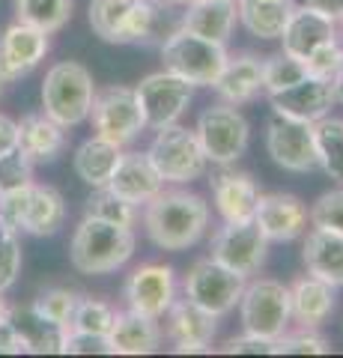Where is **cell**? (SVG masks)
<instances>
[{
  "label": "cell",
  "mask_w": 343,
  "mask_h": 358,
  "mask_svg": "<svg viewBox=\"0 0 343 358\" xmlns=\"http://www.w3.org/2000/svg\"><path fill=\"white\" fill-rule=\"evenodd\" d=\"M209 203L185 188H161L143 203V230L161 251H188L209 227Z\"/></svg>",
  "instance_id": "cell-1"
},
{
  "label": "cell",
  "mask_w": 343,
  "mask_h": 358,
  "mask_svg": "<svg viewBox=\"0 0 343 358\" xmlns=\"http://www.w3.org/2000/svg\"><path fill=\"white\" fill-rule=\"evenodd\" d=\"M138 239L131 227H117L102 218L84 215L72 233L69 263L78 275H110L135 257Z\"/></svg>",
  "instance_id": "cell-2"
},
{
  "label": "cell",
  "mask_w": 343,
  "mask_h": 358,
  "mask_svg": "<svg viewBox=\"0 0 343 358\" xmlns=\"http://www.w3.org/2000/svg\"><path fill=\"white\" fill-rule=\"evenodd\" d=\"M42 110L63 129H75L90 120L96 81L93 72L78 60H60L45 72L42 81Z\"/></svg>",
  "instance_id": "cell-3"
},
{
  "label": "cell",
  "mask_w": 343,
  "mask_h": 358,
  "mask_svg": "<svg viewBox=\"0 0 343 358\" xmlns=\"http://www.w3.org/2000/svg\"><path fill=\"white\" fill-rule=\"evenodd\" d=\"M161 0H90V27L108 45L149 42L161 27Z\"/></svg>",
  "instance_id": "cell-4"
},
{
  "label": "cell",
  "mask_w": 343,
  "mask_h": 358,
  "mask_svg": "<svg viewBox=\"0 0 343 358\" xmlns=\"http://www.w3.org/2000/svg\"><path fill=\"white\" fill-rule=\"evenodd\" d=\"M227 45L209 42L197 33H188L176 27L168 33V39L161 42V63L164 69L185 78L194 87H212L218 81L221 69L227 63Z\"/></svg>",
  "instance_id": "cell-5"
},
{
  "label": "cell",
  "mask_w": 343,
  "mask_h": 358,
  "mask_svg": "<svg viewBox=\"0 0 343 358\" xmlns=\"http://www.w3.org/2000/svg\"><path fill=\"white\" fill-rule=\"evenodd\" d=\"M147 155L156 164L164 185H188L194 179H203L209 167L206 152L200 147V141H197V131L180 126V122L159 129Z\"/></svg>",
  "instance_id": "cell-6"
},
{
  "label": "cell",
  "mask_w": 343,
  "mask_h": 358,
  "mask_svg": "<svg viewBox=\"0 0 343 358\" xmlns=\"http://www.w3.org/2000/svg\"><path fill=\"white\" fill-rule=\"evenodd\" d=\"M194 131L206 159L218 167L236 164L248 152V143H251V126L245 114L239 110V105H230V102L209 105L197 117Z\"/></svg>",
  "instance_id": "cell-7"
},
{
  "label": "cell",
  "mask_w": 343,
  "mask_h": 358,
  "mask_svg": "<svg viewBox=\"0 0 343 358\" xmlns=\"http://www.w3.org/2000/svg\"><path fill=\"white\" fill-rule=\"evenodd\" d=\"M239 320L245 331L278 341L293 322L290 287L275 281V278L245 281V289H242V299H239Z\"/></svg>",
  "instance_id": "cell-8"
},
{
  "label": "cell",
  "mask_w": 343,
  "mask_h": 358,
  "mask_svg": "<svg viewBox=\"0 0 343 358\" xmlns=\"http://www.w3.org/2000/svg\"><path fill=\"white\" fill-rule=\"evenodd\" d=\"M245 281L233 268L221 266L212 257H203V260L191 263V268L182 278V296L188 301H194L197 308L209 310L212 317H227L239 308L242 289H245Z\"/></svg>",
  "instance_id": "cell-9"
},
{
  "label": "cell",
  "mask_w": 343,
  "mask_h": 358,
  "mask_svg": "<svg viewBox=\"0 0 343 358\" xmlns=\"http://www.w3.org/2000/svg\"><path fill=\"white\" fill-rule=\"evenodd\" d=\"M90 122L98 138L117 143V147H129L131 141H138L140 131L147 129V122H143V110L135 87L126 84H110L102 90L96 87Z\"/></svg>",
  "instance_id": "cell-10"
},
{
  "label": "cell",
  "mask_w": 343,
  "mask_h": 358,
  "mask_svg": "<svg viewBox=\"0 0 343 358\" xmlns=\"http://www.w3.org/2000/svg\"><path fill=\"white\" fill-rule=\"evenodd\" d=\"M269 239L260 230L257 221H224L221 227L212 233L209 242V257L218 260L221 266L233 268L242 278L257 275L265 257H269Z\"/></svg>",
  "instance_id": "cell-11"
},
{
  "label": "cell",
  "mask_w": 343,
  "mask_h": 358,
  "mask_svg": "<svg viewBox=\"0 0 343 358\" xmlns=\"http://www.w3.org/2000/svg\"><path fill=\"white\" fill-rule=\"evenodd\" d=\"M194 90H197L194 84H188L185 78L173 75L168 69L140 78V84L135 87V93H138V102H140L147 129L159 131L164 126L180 122V117L188 110V105H191Z\"/></svg>",
  "instance_id": "cell-12"
},
{
  "label": "cell",
  "mask_w": 343,
  "mask_h": 358,
  "mask_svg": "<svg viewBox=\"0 0 343 358\" xmlns=\"http://www.w3.org/2000/svg\"><path fill=\"white\" fill-rule=\"evenodd\" d=\"M123 299L129 310L161 320L176 301V272L168 263H143L131 268L123 284Z\"/></svg>",
  "instance_id": "cell-13"
},
{
  "label": "cell",
  "mask_w": 343,
  "mask_h": 358,
  "mask_svg": "<svg viewBox=\"0 0 343 358\" xmlns=\"http://www.w3.org/2000/svg\"><path fill=\"white\" fill-rule=\"evenodd\" d=\"M265 152L269 159L290 173H311L316 167V147L311 122L275 117L265 126Z\"/></svg>",
  "instance_id": "cell-14"
},
{
  "label": "cell",
  "mask_w": 343,
  "mask_h": 358,
  "mask_svg": "<svg viewBox=\"0 0 343 358\" xmlns=\"http://www.w3.org/2000/svg\"><path fill=\"white\" fill-rule=\"evenodd\" d=\"M48 51H51V33L30 27L15 18L0 36V78H3V84L21 81L24 75H30L45 60Z\"/></svg>",
  "instance_id": "cell-15"
},
{
  "label": "cell",
  "mask_w": 343,
  "mask_h": 358,
  "mask_svg": "<svg viewBox=\"0 0 343 358\" xmlns=\"http://www.w3.org/2000/svg\"><path fill=\"white\" fill-rule=\"evenodd\" d=\"M164 326V338L173 343V352H209L218 331V317H212L209 310L197 308L194 301H188L185 296L176 299L168 308V313L161 317Z\"/></svg>",
  "instance_id": "cell-16"
},
{
  "label": "cell",
  "mask_w": 343,
  "mask_h": 358,
  "mask_svg": "<svg viewBox=\"0 0 343 358\" xmlns=\"http://www.w3.org/2000/svg\"><path fill=\"white\" fill-rule=\"evenodd\" d=\"M272 114L284 120H298V122H316L328 117L331 105H337L335 99V84L319 81V78H302L298 84L281 90V93L269 96Z\"/></svg>",
  "instance_id": "cell-17"
},
{
  "label": "cell",
  "mask_w": 343,
  "mask_h": 358,
  "mask_svg": "<svg viewBox=\"0 0 343 358\" xmlns=\"http://www.w3.org/2000/svg\"><path fill=\"white\" fill-rule=\"evenodd\" d=\"M254 221L260 224V230L265 233L269 242H295L307 233V206L302 197L286 194V192H272V194H260L257 212Z\"/></svg>",
  "instance_id": "cell-18"
},
{
  "label": "cell",
  "mask_w": 343,
  "mask_h": 358,
  "mask_svg": "<svg viewBox=\"0 0 343 358\" xmlns=\"http://www.w3.org/2000/svg\"><path fill=\"white\" fill-rule=\"evenodd\" d=\"M209 188H212V203L221 221H251L263 194L257 179L245 171H233L230 164L209 179Z\"/></svg>",
  "instance_id": "cell-19"
},
{
  "label": "cell",
  "mask_w": 343,
  "mask_h": 358,
  "mask_svg": "<svg viewBox=\"0 0 343 358\" xmlns=\"http://www.w3.org/2000/svg\"><path fill=\"white\" fill-rule=\"evenodd\" d=\"M328 42H337V21L307 3L293 6V13L286 18L284 33H281V51L305 60L311 51H316L319 45H328Z\"/></svg>",
  "instance_id": "cell-20"
},
{
  "label": "cell",
  "mask_w": 343,
  "mask_h": 358,
  "mask_svg": "<svg viewBox=\"0 0 343 358\" xmlns=\"http://www.w3.org/2000/svg\"><path fill=\"white\" fill-rule=\"evenodd\" d=\"M108 188L119 197H126L129 203L143 206L147 200L156 197L161 188H164V179L159 176L156 164L149 162L147 152H138V150H123L117 162V171L110 176Z\"/></svg>",
  "instance_id": "cell-21"
},
{
  "label": "cell",
  "mask_w": 343,
  "mask_h": 358,
  "mask_svg": "<svg viewBox=\"0 0 343 358\" xmlns=\"http://www.w3.org/2000/svg\"><path fill=\"white\" fill-rule=\"evenodd\" d=\"M6 320L13 322V329L18 331L21 343H24V352L33 355H63V343H66V334L69 329L51 322L48 317L30 305H9L6 308Z\"/></svg>",
  "instance_id": "cell-22"
},
{
  "label": "cell",
  "mask_w": 343,
  "mask_h": 358,
  "mask_svg": "<svg viewBox=\"0 0 343 358\" xmlns=\"http://www.w3.org/2000/svg\"><path fill=\"white\" fill-rule=\"evenodd\" d=\"M164 329L159 320L143 317L138 310H117V320L108 331L110 355H149L161 346Z\"/></svg>",
  "instance_id": "cell-23"
},
{
  "label": "cell",
  "mask_w": 343,
  "mask_h": 358,
  "mask_svg": "<svg viewBox=\"0 0 343 358\" xmlns=\"http://www.w3.org/2000/svg\"><path fill=\"white\" fill-rule=\"evenodd\" d=\"M18 122V150L27 155L33 164L57 162L66 150V129L57 126L45 110L39 114H24Z\"/></svg>",
  "instance_id": "cell-24"
},
{
  "label": "cell",
  "mask_w": 343,
  "mask_h": 358,
  "mask_svg": "<svg viewBox=\"0 0 343 358\" xmlns=\"http://www.w3.org/2000/svg\"><path fill=\"white\" fill-rule=\"evenodd\" d=\"M236 0H194L185 6V13L180 18V27L188 33H197L209 42L227 45L230 36L236 30Z\"/></svg>",
  "instance_id": "cell-25"
},
{
  "label": "cell",
  "mask_w": 343,
  "mask_h": 358,
  "mask_svg": "<svg viewBox=\"0 0 343 358\" xmlns=\"http://www.w3.org/2000/svg\"><path fill=\"white\" fill-rule=\"evenodd\" d=\"M290 310L302 329H319L335 313V287L311 272L295 278L290 284Z\"/></svg>",
  "instance_id": "cell-26"
},
{
  "label": "cell",
  "mask_w": 343,
  "mask_h": 358,
  "mask_svg": "<svg viewBox=\"0 0 343 358\" xmlns=\"http://www.w3.org/2000/svg\"><path fill=\"white\" fill-rule=\"evenodd\" d=\"M212 90L218 93L221 102H230V105L254 102L263 93V57H257V54L227 57Z\"/></svg>",
  "instance_id": "cell-27"
},
{
  "label": "cell",
  "mask_w": 343,
  "mask_h": 358,
  "mask_svg": "<svg viewBox=\"0 0 343 358\" xmlns=\"http://www.w3.org/2000/svg\"><path fill=\"white\" fill-rule=\"evenodd\" d=\"M302 263L311 275L323 278L331 287H343V236L323 227H311L305 233Z\"/></svg>",
  "instance_id": "cell-28"
},
{
  "label": "cell",
  "mask_w": 343,
  "mask_h": 358,
  "mask_svg": "<svg viewBox=\"0 0 343 358\" xmlns=\"http://www.w3.org/2000/svg\"><path fill=\"white\" fill-rule=\"evenodd\" d=\"M123 150L126 147H117V143L93 134V138H87L81 147L75 150L72 167L81 182H87L90 188H105L117 171V162H119V155H123Z\"/></svg>",
  "instance_id": "cell-29"
},
{
  "label": "cell",
  "mask_w": 343,
  "mask_h": 358,
  "mask_svg": "<svg viewBox=\"0 0 343 358\" xmlns=\"http://www.w3.org/2000/svg\"><path fill=\"white\" fill-rule=\"evenodd\" d=\"M66 221V200L54 185H30V203H27V218H24V230L27 236L45 239L60 233Z\"/></svg>",
  "instance_id": "cell-30"
},
{
  "label": "cell",
  "mask_w": 343,
  "mask_h": 358,
  "mask_svg": "<svg viewBox=\"0 0 343 358\" xmlns=\"http://www.w3.org/2000/svg\"><path fill=\"white\" fill-rule=\"evenodd\" d=\"M293 0H236L239 24L257 39H281L286 18L293 13Z\"/></svg>",
  "instance_id": "cell-31"
},
{
  "label": "cell",
  "mask_w": 343,
  "mask_h": 358,
  "mask_svg": "<svg viewBox=\"0 0 343 358\" xmlns=\"http://www.w3.org/2000/svg\"><path fill=\"white\" fill-rule=\"evenodd\" d=\"M314 129V147H316V167L331 182L343 185V120L337 117H323L311 122Z\"/></svg>",
  "instance_id": "cell-32"
},
{
  "label": "cell",
  "mask_w": 343,
  "mask_h": 358,
  "mask_svg": "<svg viewBox=\"0 0 343 358\" xmlns=\"http://www.w3.org/2000/svg\"><path fill=\"white\" fill-rule=\"evenodd\" d=\"M15 18L45 33H57L69 24L75 0H13Z\"/></svg>",
  "instance_id": "cell-33"
},
{
  "label": "cell",
  "mask_w": 343,
  "mask_h": 358,
  "mask_svg": "<svg viewBox=\"0 0 343 358\" xmlns=\"http://www.w3.org/2000/svg\"><path fill=\"white\" fill-rule=\"evenodd\" d=\"M84 215L102 218L108 224H117V227H135L138 215H140V206L129 203L126 197L114 194L105 185V188H93V194L87 197V203H84Z\"/></svg>",
  "instance_id": "cell-34"
},
{
  "label": "cell",
  "mask_w": 343,
  "mask_h": 358,
  "mask_svg": "<svg viewBox=\"0 0 343 358\" xmlns=\"http://www.w3.org/2000/svg\"><path fill=\"white\" fill-rule=\"evenodd\" d=\"M302 78H307L305 63L293 57V54H272V57H263V93H281V90L298 84Z\"/></svg>",
  "instance_id": "cell-35"
},
{
  "label": "cell",
  "mask_w": 343,
  "mask_h": 358,
  "mask_svg": "<svg viewBox=\"0 0 343 358\" xmlns=\"http://www.w3.org/2000/svg\"><path fill=\"white\" fill-rule=\"evenodd\" d=\"M117 320V308L105 299L96 296H81L78 308H75L69 331H87V334H108Z\"/></svg>",
  "instance_id": "cell-36"
},
{
  "label": "cell",
  "mask_w": 343,
  "mask_h": 358,
  "mask_svg": "<svg viewBox=\"0 0 343 358\" xmlns=\"http://www.w3.org/2000/svg\"><path fill=\"white\" fill-rule=\"evenodd\" d=\"M78 301H81V293H75V289H69V287H48V289H42V293L33 299V308H36L42 317H48L51 322L69 329Z\"/></svg>",
  "instance_id": "cell-37"
},
{
  "label": "cell",
  "mask_w": 343,
  "mask_h": 358,
  "mask_svg": "<svg viewBox=\"0 0 343 358\" xmlns=\"http://www.w3.org/2000/svg\"><path fill=\"white\" fill-rule=\"evenodd\" d=\"M21 233L0 221V293L13 289L21 275Z\"/></svg>",
  "instance_id": "cell-38"
},
{
  "label": "cell",
  "mask_w": 343,
  "mask_h": 358,
  "mask_svg": "<svg viewBox=\"0 0 343 358\" xmlns=\"http://www.w3.org/2000/svg\"><path fill=\"white\" fill-rule=\"evenodd\" d=\"M331 350L328 341L316 329H302L290 331L286 329L278 341H275V355H326Z\"/></svg>",
  "instance_id": "cell-39"
},
{
  "label": "cell",
  "mask_w": 343,
  "mask_h": 358,
  "mask_svg": "<svg viewBox=\"0 0 343 358\" xmlns=\"http://www.w3.org/2000/svg\"><path fill=\"white\" fill-rule=\"evenodd\" d=\"M307 215H311V227H323L343 236V185L319 194L314 206L307 209Z\"/></svg>",
  "instance_id": "cell-40"
},
{
  "label": "cell",
  "mask_w": 343,
  "mask_h": 358,
  "mask_svg": "<svg viewBox=\"0 0 343 358\" xmlns=\"http://www.w3.org/2000/svg\"><path fill=\"white\" fill-rule=\"evenodd\" d=\"M302 63H305V72L311 78H319V81H335L337 72L343 69V45L340 42L319 45V48L307 54Z\"/></svg>",
  "instance_id": "cell-41"
},
{
  "label": "cell",
  "mask_w": 343,
  "mask_h": 358,
  "mask_svg": "<svg viewBox=\"0 0 343 358\" xmlns=\"http://www.w3.org/2000/svg\"><path fill=\"white\" fill-rule=\"evenodd\" d=\"M33 182V162L18 147L0 155V194Z\"/></svg>",
  "instance_id": "cell-42"
},
{
  "label": "cell",
  "mask_w": 343,
  "mask_h": 358,
  "mask_svg": "<svg viewBox=\"0 0 343 358\" xmlns=\"http://www.w3.org/2000/svg\"><path fill=\"white\" fill-rule=\"evenodd\" d=\"M33 185V182H30ZM30 185L24 188H13V192L0 194V221L13 230H24V218H27V203H30Z\"/></svg>",
  "instance_id": "cell-43"
},
{
  "label": "cell",
  "mask_w": 343,
  "mask_h": 358,
  "mask_svg": "<svg viewBox=\"0 0 343 358\" xmlns=\"http://www.w3.org/2000/svg\"><path fill=\"white\" fill-rule=\"evenodd\" d=\"M63 355H110V341L108 334L69 331L63 343Z\"/></svg>",
  "instance_id": "cell-44"
},
{
  "label": "cell",
  "mask_w": 343,
  "mask_h": 358,
  "mask_svg": "<svg viewBox=\"0 0 343 358\" xmlns=\"http://www.w3.org/2000/svg\"><path fill=\"white\" fill-rule=\"evenodd\" d=\"M224 355H275V341L260 338V334H239V338H227L221 343Z\"/></svg>",
  "instance_id": "cell-45"
},
{
  "label": "cell",
  "mask_w": 343,
  "mask_h": 358,
  "mask_svg": "<svg viewBox=\"0 0 343 358\" xmlns=\"http://www.w3.org/2000/svg\"><path fill=\"white\" fill-rule=\"evenodd\" d=\"M24 352V343H21L18 331L13 329V322L6 317L0 320V355H21Z\"/></svg>",
  "instance_id": "cell-46"
},
{
  "label": "cell",
  "mask_w": 343,
  "mask_h": 358,
  "mask_svg": "<svg viewBox=\"0 0 343 358\" xmlns=\"http://www.w3.org/2000/svg\"><path fill=\"white\" fill-rule=\"evenodd\" d=\"M18 147V122L0 114V155Z\"/></svg>",
  "instance_id": "cell-47"
},
{
  "label": "cell",
  "mask_w": 343,
  "mask_h": 358,
  "mask_svg": "<svg viewBox=\"0 0 343 358\" xmlns=\"http://www.w3.org/2000/svg\"><path fill=\"white\" fill-rule=\"evenodd\" d=\"M305 3L314 6V9H319V13L331 15L335 21H340V15H343V0H305Z\"/></svg>",
  "instance_id": "cell-48"
},
{
  "label": "cell",
  "mask_w": 343,
  "mask_h": 358,
  "mask_svg": "<svg viewBox=\"0 0 343 358\" xmlns=\"http://www.w3.org/2000/svg\"><path fill=\"white\" fill-rule=\"evenodd\" d=\"M164 6H188V3H194V0H161Z\"/></svg>",
  "instance_id": "cell-49"
},
{
  "label": "cell",
  "mask_w": 343,
  "mask_h": 358,
  "mask_svg": "<svg viewBox=\"0 0 343 358\" xmlns=\"http://www.w3.org/2000/svg\"><path fill=\"white\" fill-rule=\"evenodd\" d=\"M6 308H9V305H6V299H3V293H0V320H3V317H6Z\"/></svg>",
  "instance_id": "cell-50"
},
{
  "label": "cell",
  "mask_w": 343,
  "mask_h": 358,
  "mask_svg": "<svg viewBox=\"0 0 343 358\" xmlns=\"http://www.w3.org/2000/svg\"><path fill=\"white\" fill-rule=\"evenodd\" d=\"M0 93H3V78H0Z\"/></svg>",
  "instance_id": "cell-51"
},
{
  "label": "cell",
  "mask_w": 343,
  "mask_h": 358,
  "mask_svg": "<svg viewBox=\"0 0 343 358\" xmlns=\"http://www.w3.org/2000/svg\"><path fill=\"white\" fill-rule=\"evenodd\" d=\"M337 24H343V15H340V21H337Z\"/></svg>",
  "instance_id": "cell-52"
}]
</instances>
